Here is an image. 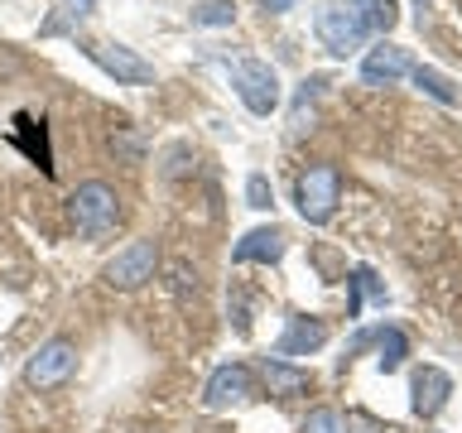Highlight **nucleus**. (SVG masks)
Instances as JSON below:
<instances>
[{
    "label": "nucleus",
    "instance_id": "nucleus-7",
    "mask_svg": "<svg viewBox=\"0 0 462 433\" xmlns=\"http://www.w3.org/2000/svg\"><path fill=\"white\" fill-rule=\"evenodd\" d=\"M236 92L255 115H270L280 106V78H274V68L260 63V58H241L236 63Z\"/></svg>",
    "mask_w": 462,
    "mask_h": 433
},
{
    "label": "nucleus",
    "instance_id": "nucleus-1",
    "mask_svg": "<svg viewBox=\"0 0 462 433\" xmlns=\"http://www.w3.org/2000/svg\"><path fill=\"white\" fill-rule=\"evenodd\" d=\"M68 212H72V222H78V231L87 241H106L116 226H121V193H116L111 183H101V179H92V183H82L78 193L68 198Z\"/></svg>",
    "mask_w": 462,
    "mask_h": 433
},
{
    "label": "nucleus",
    "instance_id": "nucleus-5",
    "mask_svg": "<svg viewBox=\"0 0 462 433\" xmlns=\"http://www.w3.org/2000/svg\"><path fill=\"white\" fill-rule=\"evenodd\" d=\"M154 270H159V245L154 241H130L125 251H116L106 260L101 280L111 289H140L144 280H154Z\"/></svg>",
    "mask_w": 462,
    "mask_h": 433
},
{
    "label": "nucleus",
    "instance_id": "nucleus-11",
    "mask_svg": "<svg viewBox=\"0 0 462 433\" xmlns=\"http://www.w3.org/2000/svg\"><path fill=\"white\" fill-rule=\"evenodd\" d=\"M410 72V53L400 49V43H375V49L361 58V82L366 87H385V82H395V78H404Z\"/></svg>",
    "mask_w": 462,
    "mask_h": 433
},
{
    "label": "nucleus",
    "instance_id": "nucleus-6",
    "mask_svg": "<svg viewBox=\"0 0 462 433\" xmlns=\"http://www.w3.org/2000/svg\"><path fill=\"white\" fill-rule=\"evenodd\" d=\"M72 371H78V342H68V337H49L34 356H29L24 381H29V385H39V390H53V385H63Z\"/></svg>",
    "mask_w": 462,
    "mask_h": 433
},
{
    "label": "nucleus",
    "instance_id": "nucleus-9",
    "mask_svg": "<svg viewBox=\"0 0 462 433\" xmlns=\"http://www.w3.org/2000/svg\"><path fill=\"white\" fill-rule=\"evenodd\" d=\"M284 245H289V236L280 226H255V231H245V236L236 241L231 260H236V265H274V260L284 255Z\"/></svg>",
    "mask_w": 462,
    "mask_h": 433
},
{
    "label": "nucleus",
    "instance_id": "nucleus-8",
    "mask_svg": "<svg viewBox=\"0 0 462 433\" xmlns=\"http://www.w3.org/2000/svg\"><path fill=\"white\" fill-rule=\"evenodd\" d=\"M251 395H255V375H251V366H241V361L217 366L208 375V385H202V404H208V410H226V404H241Z\"/></svg>",
    "mask_w": 462,
    "mask_h": 433
},
{
    "label": "nucleus",
    "instance_id": "nucleus-12",
    "mask_svg": "<svg viewBox=\"0 0 462 433\" xmlns=\"http://www.w3.org/2000/svg\"><path fill=\"white\" fill-rule=\"evenodd\" d=\"M323 342H328V323H323V318H289L284 337L274 342V356L294 361V356H309V352H318Z\"/></svg>",
    "mask_w": 462,
    "mask_h": 433
},
{
    "label": "nucleus",
    "instance_id": "nucleus-21",
    "mask_svg": "<svg viewBox=\"0 0 462 433\" xmlns=\"http://www.w3.org/2000/svg\"><path fill=\"white\" fill-rule=\"evenodd\" d=\"M260 5H265V10H289L294 0H260Z\"/></svg>",
    "mask_w": 462,
    "mask_h": 433
},
{
    "label": "nucleus",
    "instance_id": "nucleus-2",
    "mask_svg": "<svg viewBox=\"0 0 462 433\" xmlns=\"http://www.w3.org/2000/svg\"><path fill=\"white\" fill-rule=\"evenodd\" d=\"M294 198H299L303 222H313V226L328 222L332 207H337V198H342V173H337V164H313V169H303Z\"/></svg>",
    "mask_w": 462,
    "mask_h": 433
},
{
    "label": "nucleus",
    "instance_id": "nucleus-17",
    "mask_svg": "<svg viewBox=\"0 0 462 433\" xmlns=\"http://www.w3.org/2000/svg\"><path fill=\"white\" fill-rule=\"evenodd\" d=\"M366 29H381V34H390L395 29V20H400V5L395 0H366Z\"/></svg>",
    "mask_w": 462,
    "mask_h": 433
},
{
    "label": "nucleus",
    "instance_id": "nucleus-19",
    "mask_svg": "<svg viewBox=\"0 0 462 433\" xmlns=\"http://www.w3.org/2000/svg\"><path fill=\"white\" fill-rule=\"evenodd\" d=\"M245 198H251V207H270V202H274L265 173H251V179H245Z\"/></svg>",
    "mask_w": 462,
    "mask_h": 433
},
{
    "label": "nucleus",
    "instance_id": "nucleus-14",
    "mask_svg": "<svg viewBox=\"0 0 462 433\" xmlns=\"http://www.w3.org/2000/svg\"><path fill=\"white\" fill-rule=\"evenodd\" d=\"M265 385H270V395H294V390L309 385V371L289 366L284 356H270L265 361Z\"/></svg>",
    "mask_w": 462,
    "mask_h": 433
},
{
    "label": "nucleus",
    "instance_id": "nucleus-3",
    "mask_svg": "<svg viewBox=\"0 0 462 433\" xmlns=\"http://www.w3.org/2000/svg\"><path fill=\"white\" fill-rule=\"evenodd\" d=\"M78 49L92 58L97 68H106L116 82H125V87H144V82H154V68L144 63V58L135 49H125V43H106V39H82Z\"/></svg>",
    "mask_w": 462,
    "mask_h": 433
},
{
    "label": "nucleus",
    "instance_id": "nucleus-18",
    "mask_svg": "<svg viewBox=\"0 0 462 433\" xmlns=\"http://www.w3.org/2000/svg\"><path fill=\"white\" fill-rule=\"evenodd\" d=\"M303 433H342V414L337 410H313L303 419Z\"/></svg>",
    "mask_w": 462,
    "mask_h": 433
},
{
    "label": "nucleus",
    "instance_id": "nucleus-13",
    "mask_svg": "<svg viewBox=\"0 0 462 433\" xmlns=\"http://www.w3.org/2000/svg\"><path fill=\"white\" fill-rule=\"evenodd\" d=\"M410 72H414V87H419V92H429L433 101H443V106H457V101H462L457 82H453V78H443L439 68L419 63V68H410Z\"/></svg>",
    "mask_w": 462,
    "mask_h": 433
},
{
    "label": "nucleus",
    "instance_id": "nucleus-16",
    "mask_svg": "<svg viewBox=\"0 0 462 433\" xmlns=\"http://www.w3.org/2000/svg\"><path fill=\"white\" fill-rule=\"evenodd\" d=\"M375 346H381V371H400V361H404V332L400 327H381L375 332Z\"/></svg>",
    "mask_w": 462,
    "mask_h": 433
},
{
    "label": "nucleus",
    "instance_id": "nucleus-20",
    "mask_svg": "<svg viewBox=\"0 0 462 433\" xmlns=\"http://www.w3.org/2000/svg\"><path fill=\"white\" fill-rule=\"evenodd\" d=\"M68 5H72V14H92L97 0H68Z\"/></svg>",
    "mask_w": 462,
    "mask_h": 433
},
{
    "label": "nucleus",
    "instance_id": "nucleus-10",
    "mask_svg": "<svg viewBox=\"0 0 462 433\" xmlns=\"http://www.w3.org/2000/svg\"><path fill=\"white\" fill-rule=\"evenodd\" d=\"M448 395H453V375H448L443 366H419L414 371V414L419 419H433L448 404Z\"/></svg>",
    "mask_w": 462,
    "mask_h": 433
},
{
    "label": "nucleus",
    "instance_id": "nucleus-4",
    "mask_svg": "<svg viewBox=\"0 0 462 433\" xmlns=\"http://www.w3.org/2000/svg\"><path fill=\"white\" fill-rule=\"evenodd\" d=\"M313 29H318V39H323L328 53H342L346 58L352 49H361V39H366V14L346 10V5H318Z\"/></svg>",
    "mask_w": 462,
    "mask_h": 433
},
{
    "label": "nucleus",
    "instance_id": "nucleus-15",
    "mask_svg": "<svg viewBox=\"0 0 462 433\" xmlns=\"http://www.w3.org/2000/svg\"><path fill=\"white\" fill-rule=\"evenodd\" d=\"M236 20V0H202V5H193V24L198 29H222Z\"/></svg>",
    "mask_w": 462,
    "mask_h": 433
}]
</instances>
